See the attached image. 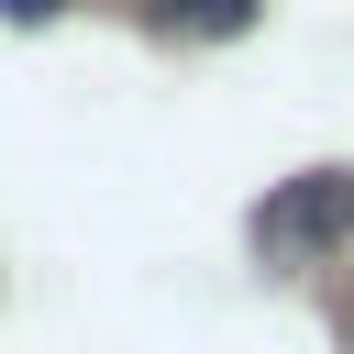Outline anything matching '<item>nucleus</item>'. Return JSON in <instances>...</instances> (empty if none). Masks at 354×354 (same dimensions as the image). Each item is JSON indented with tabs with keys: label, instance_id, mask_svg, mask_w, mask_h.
<instances>
[{
	"label": "nucleus",
	"instance_id": "f257e3e1",
	"mask_svg": "<svg viewBox=\"0 0 354 354\" xmlns=\"http://www.w3.org/2000/svg\"><path fill=\"white\" fill-rule=\"evenodd\" d=\"M343 232H354V177H343V166L288 177V188L254 210V243H266V254H321V243H343Z\"/></svg>",
	"mask_w": 354,
	"mask_h": 354
},
{
	"label": "nucleus",
	"instance_id": "f03ea898",
	"mask_svg": "<svg viewBox=\"0 0 354 354\" xmlns=\"http://www.w3.org/2000/svg\"><path fill=\"white\" fill-rule=\"evenodd\" d=\"M166 22H188V33H243V11L254 0H155Z\"/></svg>",
	"mask_w": 354,
	"mask_h": 354
},
{
	"label": "nucleus",
	"instance_id": "7ed1b4c3",
	"mask_svg": "<svg viewBox=\"0 0 354 354\" xmlns=\"http://www.w3.org/2000/svg\"><path fill=\"white\" fill-rule=\"evenodd\" d=\"M0 11H11V22H55L66 0H0Z\"/></svg>",
	"mask_w": 354,
	"mask_h": 354
}]
</instances>
